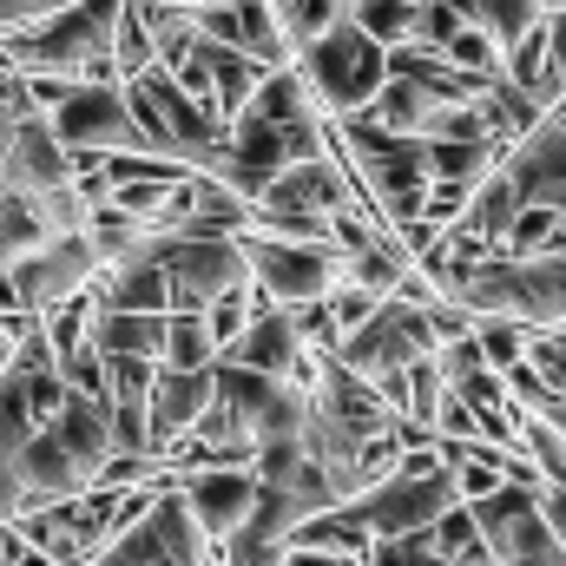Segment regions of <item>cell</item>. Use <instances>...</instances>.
Here are the masks:
<instances>
[{
    "mask_svg": "<svg viewBox=\"0 0 566 566\" xmlns=\"http://www.w3.org/2000/svg\"><path fill=\"white\" fill-rule=\"evenodd\" d=\"M60 178H73V151L60 145L53 126H46V113H27L20 133L0 151V185H7V191H46V185H60Z\"/></svg>",
    "mask_w": 566,
    "mask_h": 566,
    "instance_id": "14",
    "label": "cell"
},
{
    "mask_svg": "<svg viewBox=\"0 0 566 566\" xmlns=\"http://www.w3.org/2000/svg\"><path fill=\"white\" fill-rule=\"evenodd\" d=\"M158 363H171V369H211L218 363V343H211V329H205L198 310H165V349H158Z\"/></svg>",
    "mask_w": 566,
    "mask_h": 566,
    "instance_id": "21",
    "label": "cell"
},
{
    "mask_svg": "<svg viewBox=\"0 0 566 566\" xmlns=\"http://www.w3.org/2000/svg\"><path fill=\"white\" fill-rule=\"evenodd\" d=\"M541 13H547V0H468V20H474V27H488V33L501 40V53H507V46H514Z\"/></svg>",
    "mask_w": 566,
    "mask_h": 566,
    "instance_id": "25",
    "label": "cell"
},
{
    "mask_svg": "<svg viewBox=\"0 0 566 566\" xmlns=\"http://www.w3.org/2000/svg\"><path fill=\"white\" fill-rule=\"evenodd\" d=\"M27 514V488H20V468H13V454L0 448V521H20Z\"/></svg>",
    "mask_w": 566,
    "mask_h": 566,
    "instance_id": "34",
    "label": "cell"
},
{
    "mask_svg": "<svg viewBox=\"0 0 566 566\" xmlns=\"http://www.w3.org/2000/svg\"><path fill=\"white\" fill-rule=\"evenodd\" d=\"M428 428H434V434H454V441H481V409H474L468 396H454V389H448Z\"/></svg>",
    "mask_w": 566,
    "mask_h": 566,
    "instance_id": "32",
    "label": "cell"
},
{
    "mask_svg": "<svg viewBox=\"0 0 566 566\" xmlns=\"http://www.w3.org/2000/svg\"><path fill=\"white\" fill-rule=\"evenodd\" d=\"M126 106H133V126H139L145 151H165V158H178V165H205L218 145H224V119L205 106V99H191L178 80H171V66H145L126 80Z\"/></svg>",
    "mask_w": 566,
    "mask_h": 566,
    "instance_id": "3",
    "label": "cell"
},
{
    "mask_svg": "<svg viewBox=\"0 0 566 566\" xmlns=\"http://www.w3.org/2000/svg\"><path fill=\"white\" fill-rule=\"evenodd\" d=\"M145 66H158L151 33H145V13H139V0H119V20H113V73L133 80Z\"/></svg>",
    "mask_w": 566,
    "mask_h": 566,
    "instance_id": "24",
    "label": "cell"
},
{
    "mask_svg": "<svg viewBox=\"0 0 566 566\" xmlns=\"http://www.w3.org/2000/svg\"><path fill=\"white\" fill-rule=\"evenodd\" d=\"M7 277H13L20 310H46V303H60V296H73V290H86V283L99 277V251H93L86 231H53L46 244H33L27 258H13Z\"/></svg>",
    "mask_w": 566,
    "mask_h": 566,
    "instance_id": "10",
    "label": "cell"
},
{
    "mask_svg": "<svg viewBox=\"0 0 566 566\" xmlns=\"http://www.w3.org/2000/svg\"><path fill=\"white\" fill-rule=\"evenodd\" d=\"M224 356H231V363H244V369L290 376V382H303V389H310V376H316V356H323V349H310V343L296 336L290 310H283V303H271V310H258V316H251V329H244Z\"/></svg>",
    "mask_w": 566,
    "mask_h": 566,
    "instance_id": "13",
    "label": "cell"
},
{
    "mask_svg": "<svg viewBox=\"0 0 566 566\" xmlns=\"http://www.w3.org/2000/svg\"><path fill=\"white\" fill-rule=\"evenodd\" d=\"M113 20L119 0H66L27 33L0 40V60L20 73H66V80H119L113 73Z\"/></svg>",
    "mask_w": 566,
    "mask_h": 566,
    "instance_id": "1",
    "label": "cell"
},
{
    "mask_svg": "<svg viewBox=\"0 0 566 566\" xmlns=\"http://www.w3.org/2000/svg\"><path fill=\"white\" fill-rule=\"evenodd\" d=\"M211 566H224V560H211Z\"/></svg>",
    "mask_w": 566,
    "mask_h": 566,
    "instance_id": "39",
    "label": "cell"
},
{
    "mask_svg": "<svg viewBox=\"0 0 566 566\" xmlns=\"http://www.w3.org/2000/svg\"><path fill=\"white\" fill-rule=\"evenodd\" d=\"M258 310H271V296H264V283H258V277L231 283L224 296H211V303L198 310V316H205V329H211V343H218V356L251 329V316H258Z\"/></svg>",
    "mask_w": 566,
    "mask_h": 566,
    "instance_id": "20",
    "label": "cell"
},
{
    "mask_svg": "<svg viewBox=\"0 0 566 566\" xmlns=\"http://www.w3.org/2000/svg\"><path fill=\"white\" fill-rule=\"evenodd\" d=\"M145 218H133V211H119L113 198L106 205H93V218H86V238H93V251H99V264H119L126 251H139L145 244Z\"/></svg>",
    "mask_w": 566,
    "mask_h": 566,
    "instance_id": "23",
    "label": "cell"
},
{
    "mask_svg": "<svg viewBox=\"0 0 566 566\" xmlns=\"http://www.w3.org/2000/svg\"><path fill=\"white\" fill-rule=\"evenodd\" d=\"M53 231L40 224V211H33V198L27 191H7L0 185V271L13 264V258H27L33 244H46Z\"/></svg>",
    "mask_w": 566,
    "mask_h": 566,
    "instance_id": "22",
    "label": "cell"
},
{
    "mask_svg": "<svg viewBox=\"0 0 566 566\" xmlns=\"http://www.w3.org/2000/svg\"><path fill=\"white\" fill-rule=\"evenodd\" d=\"M514 211H521V198H514L507 171L494 165V171L468 191V211L454 218V231H474V238H488V244H501V251H507V224H514Z\"/></svg>",
    "mask_w": 566,
    "mask_h": 566,
    "instance_id": "19",
    "label": "cell"
},
{
    "mask_svg": "<svg viewBox=\"0 0 566 566\" xmlns=\"http://www.w3.org/2000/svg\"><path fill=\"white\" fill-rule=\"evenodd\" d=\"M46 126L60 133L66 151H139V126L126 106V80H73L66 99L46 113Z\"/></svg>",
    "mask_w": 566,
    "mask_h": 566,
    "instance_id": "8",
    "label": "cell"
},
{
    "mask_svg": "<svg viewBox=\"0 0 566 566\" xmlns=\"http://www.w3.org/2000/svg\"><path fill=\"white\" fill-rule=\"evenodd\" d=\"M145 244H151V258L165 264L171 310H205L211 296H224L231 283L251 277V264H244V238H238V231H231V238H191V231H165V224H151Z\"/></svg>",
    "mask_w": 566,
    "mask_h": 566,
    "instance_id": "6",
    "label": "cell"
},
{
    "mask_svg": "<svg viewBox=\"0 0 566 566\" xmlns=\"http://www.w3.org/2000/svg\"><path fill=\"white\" fill-rule=\"evenodd\" d=\"M244 238V264L264 283L271 303H310L329 296L349 277V251H336V238H271V231H238Z\"/></svg>",
    "mask_w": 566,
    "mask_h": 566,
    "instance_id": "4",
    "label": "cell"
},
{
    "mask_svg": "<svg viewBox=\"0 0 566 566\" xmlns=\"http://www.w3.org/2000/svg\"><path fill=\"white\" fill-rule=\"evenodd\" d=\"M53 434L73 448V461L86 468V474H99V461L113 454V428H106V402L99 396H80V389H66V402H60V416H53Z\"/></svg>",
    "mask_w": 566,
    "mask_h": 566,
    "instance_id": "17",
    "label": "cell"
},
{
    "mask_svg": "<svg viewBox=\"0 0 566 566\" xmlns=\"http://www.w3.org/2000/svg\"><path fill=\"white\" fill-rule=\"evenodd\" d=\"M178 7H198V0H178Z\"/></svg>",
    "mask_w": 566,
    "mask_h": 566,
    "instance_id": "38",
    "label": "cell"
},
{
    "mask_svg": "<svg viewBox=\"0 0 566 566\" xmlns=\"http://www.w3.org/2000/svg\"><path fill=\"white\" fill-rule=\"evenodd\" d=\"M290 66L303 73L316 113H323V119H343V113H363V106L382 93V80H389V46L369 40V33L343 13V20H336L329 33H316Z\"/></svg>",
    "mask_w": 566,
    "mask_h": 566,
    "instance_id": "2",
    "label": "cell"
},
{
    "mask_svg": "<svg viewBox=\"0 0 566 566\" xmlns=\"http://www.w3.org/2000/svg\"><path fill=\"white\" fill-rule=\"evenodd\" d=\"M468 178H428V191H422V218H434V224H454L461 211H468Z\"/></svg>",
    "mask_w": 566,
    "mask_h": 566,
    "instance_id": "31",
    "label": "cell"
},
{
    "mask_svg": "<svg viewBox=\"0 0 566 566\" xmlns=\"http://www.w3.org/2000/svg\"><path fill=\"white\" fill-rule=\"evenodd\" d=\"M178 494H185L191 521L224 547L244 527V514L258 507V468H185L178 474Z\"/></svg>",
    "mask_w": 566,
    "mask_h": 566,
    "instance_id": "11",
    "label": "cell"
},
{
    "mask_svg": "<svg viewBox=\"0 0 566 566\" xmlns=\"http://www.w3.org/2000/svg\"><path fill=\"white\" fill-rule=\"evenodd\" d=\"M211 396H218V376L211 369H171V363H158V376H151V454L158 461H165V448L185 428L205 416Z\"/></svg>",
    "mask_w": 566,
    "mask_h": 566,
    "instance_id": "15",
    "label": "cell"
},
{
    "mask_svg": "<svg viewBox=\"0 0 566 566\" xmlns=\"http://www.w3.org/2000/svg\"><path fill=\"white\" fill-rule=\"evenodd\" d=\"M66 0H0V40L7 33H27V27H40L46 13H60Z\"/></svg>",
    "mask_w": 566,
    "mask_h": 566,
    "instance_id": "33",
    "label": "cell"
},
{
    "mask_svg": "<svg viewBox=\"0 0 566 566\" xmlns=\"http://www.w3.org/2000/svg\"><path fill=\"white\" fill-rule=\"evenodd\" d=\"M461 494H454V474L448 468H428V474H409V468H396L389 481H376V488H363L349 507H356V521L376 534V541H389V534H416V527H434L441 521V507H454Z\"/></svg>",
    "mask_w": 566,
    "mask_h": 566,
    "instance_id": "9",
    "label": "cell"
},
{
    "mask_svg": "<svg viewBox=\"0 0 566 566\" xmlns=\"http://www.w3.org/2000/svg\"><path fill=\"white\" fill-rule=\"evenodd\" d=\"M211 560H218V541L191 521V507H185V494H178V474H171V481L158 488L151 514L133 521L126 534H113L93 566H211Z\"/></svg>",
    "mask_w": 566,
    "mask_h": 566,
    "instance_id": "5",
    "label": "cell"
},
{
    "mask_svg": "<svg viewBox=\"0 0 566 566\" xmlns=\"http://www.w3.org/2000/svg\"><path fill=\"white\" fill-rule=\"evenodd\" d=\"M554 231H560V205H521L514 224H507V258H534V251H547Z\"/></svg>",
    "mask_w": 566,
    "mask_h": 566,
    "instance_id": "29",
    "label": "cell"
},
{
    "mask_svg": "<svg viewBox=\"0 0 566 566\" xmlns=\"http://www.w3.org/2000/svg\"><path fill=\"white\" fill-rule=\"evenodd\" d=\"M13 363V329H7V316H0V369Z\"/></svg>",
    "mask_w": 566,
    "mask_h": 566,
    "instance_id": "37",
    "label": "cell"
},
{
    "mask_svg": "<svg viewBox=\"0 0 566 566\" xmlns=\"http://www.w3.org/2000/svg\"><path fill=\"white\" fill-rule=\"evenodd\" d=\"M441 60H454L461 73H481V80H494V73H501V40H494L488 27H474V20H461V27L448 33V46H441Z\"/></svg>",
    "mask_w": 566,
    "mask_h": 566,
    "instance_id": "27",
    "label": "cell"
},
{
    "mask_svg": "<svg viewBox=\"0 0 566 566\" xmlns=\"http://www.w3.org/2000/svg\"><path fill=\"white\" fill-rule=\"evenodd\" d=\"M290 323H296V336L310 343V349H336V310H329V296H310V303H290Z\"/></svg>",
    "mask_w": 566,
    "mask_h": 566,
    "instance_id": "30",
    "label": "cell"
},
{
    "mask_svg": "<svg viewBox=\"0 0 566 566\" xmlns=\"http://www.w3.org/2000/svg\"><path fill=\"white\" fill-rule=\"evenodd\" d=\"M369 566H448V547L434 541V527H416V534H389L369 547Z\"/></svg>",
    "mask_w": 566,
    "mask_h": 566,
    "instance_id": "28",
    "label": "cell"
},
{
    "mask_svg": "<svg viewBox=\"0 0 566 566\" xmlns=\"http://www.w3.org/2000/svg\"><path fill=\"white\" fill-rule=\"evenodd\" d=\"M434 349V329H428V310L409 303V296H382L356 329L336 336V356L356 369V376H389V369H409L416 356Z\"/></svg>",
    "mask_w": 566,
    "mask_h": 566,
    "instance_id": "7",
    "label": "cell"
},
{
    "mask_svg": "<svg viewBox=\"0 0 566 566\" xmlns=\"http://www.w3.org/2000/svg\"><path fill=\"white\" fill-rule=\"evenodd\" d=\"M474 336H481V356H488L494 369H507V363L527 356L534 323H521V316H507V310H488V316H474Z\"/></svg>",
    "mask_w": 566,
    "mask_h": 566,
    "instance_id": "26",
    "label": "cell"
},
{
    "mask_svg": "<svg viewBox=\"0 0 566 566\" xmlns=\"http://www.w3.org/2000/svg\"><path fill=\"white\" fill-rule=\"evenodd\" d=\"M501 171H507V185H514L521 205H560V191H566V106H547L541 126L501 158Z\"/></svg>",
    "mask_w": 566,
    "mask_h": 566,
    "instance_id": "12",
    "label": "cell"
},
{
    "mask_svg": "<svg viewBox=\"0 0 566 566\" xmlns=\"http://www.w3.org/2000/svg\"><path fill=\"white\" fill-rule=\"evenodd\" d=\"M93 349L99 356H151L165 349V310H93Z\"/></svg>",
    "mask_w": 566,
    "mask_h": 566,
    "instance_id": "18",
    "label": "cell"
},
{
    "mask_svg": "<svg viewBox=\"0 0 566 566\" xmlns=\"http://www.w3.org/2000/svg\"><path fill=\"white\" fill-rule=\"evenodd\" d=\"M541 33H547V60L566 73V7H547L541 13Z\"/></svg>",
    "mask_w": 566,
    "mask_h": 566,
    "instance_id": "35",
    "label": "cell"
},
{
    "mask_svg": "<svg viewBox=\"0 0 566 566\" xmlns=\"http://www.w3.org/2000/svg\"><path fill=\"white\" fill-rule=\"evenodd\" d=\"M13 468H20V488H27V507H46V501H66V494H80V488H93V474L73 461V448L53 434V428L40 422L27 441H20V454H13Z\"/></svg>",
    "mask_w": 566,
    "mask_h": 566,
    "instance_id": "16",
    "label": "cell"
},
{
    "mask_svg": "<svg viewBox=\"0 0 566 566\" xmlns=\"http://www.w3.org/2000/svg\"><path fill=\"white\" fill-rule=\"evenodd\" d=\"M541 416H547V422L566 434V396H547V402H541Z\"/></svg>",
    "mask_w": 566,
    "mask_h": 566,
    "instance_id": "36",
    "label": "cell"
}]
</instances>
